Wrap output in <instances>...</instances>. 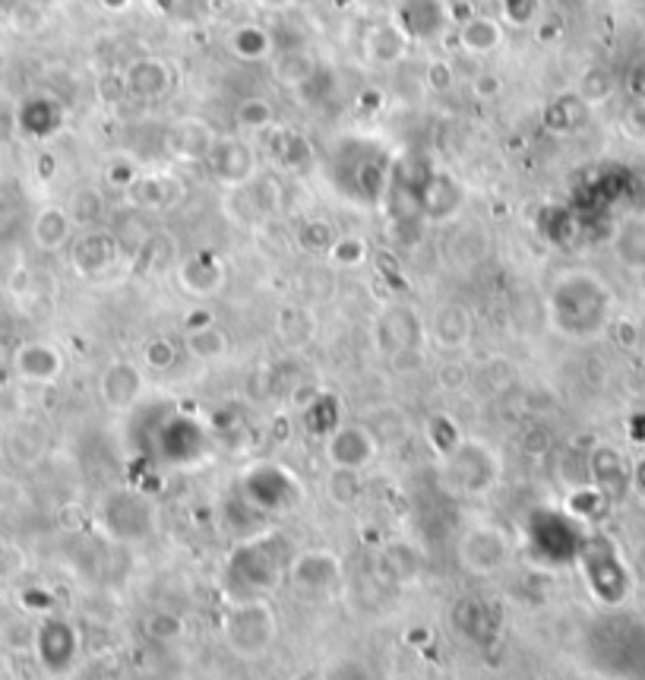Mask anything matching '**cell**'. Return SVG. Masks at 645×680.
I'll list each match as a JSON object with an SVG mask.
<instances>
[{
	"label": "cell",
	"instance_id": "1",
	"mask_svg": "<svg viewBox=\"0 0 645 680\" xmlns=\"http://www.w3.org/2000/svg\"><path fill=\"white\" fill-rule=\"evenodd\" d=\"M608 307H611V292L605 289L598 275H591L586 269L563 272L548 292L551 326L570 339L595 336L608 320Z\"/></svg>",
	"mask_w": 645,
	"mask_h": 680
},
{
	"label": "cell",
	"instance_id": "2",
	"mask_svg": "<svg viewBox=\"0 0 645 680\" xmlns=\"http://www.w3.org/2000/svg\"><path fill=\"white\" fill-rule=\"evenodd\" d=\"M279 633V618L269 598H232L225 618H222V636L225 646L241 658H260L272 649Z\"/></svg>",
	"mask_w": 645,
	"mask_h": 680
},
{
	"label": "cell",
	"instance_id": "3",
	"mask_svg": "<svg viewBox=\"0 0 645 680\" xmlns=\"http://www.w3.org/2000/svg\"><path fill=\"white\" fill-rule=\"evenodd\" d=\"M275 544V535H260L228 558V586L237 589V598H263V591L282 579L289 563L279 561V551H272Z\"/></svg>",
	"mask_w": 645,
	"mask_h": 680
},
{
	"label": "cell",
	"instance_id": "4",
	"mask_svg": "<svg viewBox=\"0 0 645 680\" xmlns=\"http://www.w3.org/2000/svg\"><path fill=\"white\" fill-rule=\"evenodd\" d=\"M389 20L411 45H434L453 30L449 0H392Z\"/></svg>",
	"mask_w": 645,
	"mask_h": 680
},
{
	"label": "cell",
	"instance_id": "5",
	"mask_svg": "<svg viewBox=\"0 0 645 680\" xmlns=\"http://www.w3.org/2000/svg\"><path fill=\"white\" fill-rule=\"evenodd\" d=\"M285 200L282 180L275 175L260 172L254 180H247L244 187L225 190V212L235 219L237 225H263L269 219L279 215Z\"/></svg>",
	"mask_w": 645,
	"mask_h": 680
},
{
	"label": "cell",
	"instance_id": "6",
	"mask_svg": "<svg viewBox=\"0 0 645 680\" xmlns=\"http://www.w3.org/2000/svg\"><path fill=\"white\" fill-rule=\"evenodd\" d=\"M206 168L219 187L232 190V187H244L247 180L260 175V155L247 137L232 130V133H219L215 146L206 159Z\"/></svg>",
	"mask_w": 645,
	"mask_h": 680
},
{
	"label": "cell",
	"instance_id": "7",
	"mask_svg": "<svg viewBox=\"0 0 645 680\" xmlns=\"http://www.w3.org/2000/svg\"><path fill=\"white\" fill-rule=\"evenodd\" d=\"M509 558H513V541L506 529H500L494 523H474L459 541V563L471 576H491L503 570Z\"/></svg>",
	"mask_w": 645,
	"mask_h": 680
},
{
	"label": "cell",
	"instance_id": "8",
	"mask_svg": "<svg viewBox=\"0 0 645 680\" xmlns=\"http://www.w3.org/2000/svg\"><path fill=\"white\" fill-rule=\"evenodd\" d=\"M446 462H449V478L456 481V488L462 494H474V497L488 494L497 481V456L491 453V446L481 444V441H466L462 437V444L446 456Z\"/></svg>",
	"mask_w": 645,
	"mask_h": 680
},
{
	"label": "cell",
	"instance_id": "9",
	"mask_svg": "<svg viewBox=\"0 0 645 680\" xmlns=\"http://www.w3.org/2000/svg\"><path fill=\"white\" fill-rule=\"evenodd\" d=\"M187 200V184L175 168H155V172H140L137 180L124 190V203L137 212H168Z\"/></svg>",
	"mask_w": 645,
	"mask_h": 680
},
{
	"label": "cell",
	"instance_id": "10",
	"mask_svg": "<svg viewBox=\"0 0 645 680\" xmlns=\"http://www.w3.org/2000/svg\"><path fill=\"white\" fill-rule=\"evenodd\" d=\"M124 73V86H127V98L143 102V105H155L162 98H168L177 86V70L172 60L159 58V55H137L127 60Z\"/></svg>",
	"mask_w": 645,
	"mask_h": 680
},
{
	"label": "cell",
	"instance_id": "11",
	"mask_svg": "<svg viewBox=\"0 0 645 680\" xmlns=\"http://www.w3.org/2000/svg\"><path fill=\"white\" fill-rule=\"evenodd\" d=\"M301 481L282 466H257L244 474V501L257 509H289L301 503Z\"/></svg>",
	"mask_w": 645,
	"mask_h": 680
},
{
	"label": "cell",
	"instance_id": "12",
	"mask_svg": "<svg viewBox=\"0 0 645 680\" xmlns=\"http://www.w3.org/2000/svg\"><path fill=\"white\" fill-rule=\"evenodd\" d=\"M377 434L361 424V421H342L329 437H326V462L336 469H354L364 472L377 459Z\"/></svg>",
	"mask_w": 645,
	"mask_h": 680
},
{
	"label": "cell",
	"instance_id": "13",
	"mask_svg": "<svg viewBox=\"0 0 645 680\" xmlns=\"http://www.w3.org/2000/svg\"><path fill=\"white\" fill-rule=\"evenodd\" d=\"M215 140H219V130L209 120L184 115L172 120L165 130V155L175 165H206Z\"/></svg>",
	"mask_w": 645,
	"mask_h": 680
},
{
	"label": "cell",
	"instance_id": "14",
	"mask_svg": "<svg viewBox=\"0 0 645 680\" xmlns=\"http://www.w3.org/2000/svg\"><path fill=\"white\" fill-rule=\"evenodd\" d=\"M124 247L108 228H83L70 244V267L83 279H98L118 267Z\"/></svg>",
	"mask_w": 645,
	"mask_h": 680
},
{
	"label": "cell",
	"instance_id": "15",
	"mask_svg": "<svg viewBox=\"0 0 645 680\" xmlns=\"http://www.w3.org/2000/svg\"><path fill=\"white\" fill-rule=\"evenodd\" d=\"M98 396L112 412H127L146 396V367L130 357H115L98 374Z\"/></svg>",
	"mask_w": 645,
	"mask_h": 680
},
{
	"label": "cell",
	"instance_id": "16",
	"mask_svg": "<svg viewBox=\"0 0 645 680\" xmlns=\"http://www.w3.org/2000/svg\"><path fill=\"white\" fill-rule=\"evenodd\" d=\"M377 342L383 352L402 355V352H424L427 342V324L411 304H392L377 320Z\"/></svg>",
	"mask_w": 645,
	"mask_h": 680
},
{
	"label": "cell",
	"instance_id": "17",
	"mask_svg": "<svg viewBox=\"0 0 645 680\" xmlns=\"http://www.w3.org/2000/svg\"><path fill=\"white\" fill-rule=\"evenodd\" d=\"M175 279L190 297H215L228 285V263L215 250H194L177 260Z\"/></svg>",
	"mask_w": 645,
	"mask_h": 680
},
{
	"label": "cell",
	"instance_id": "18",
	"mask_svg": "<svg viewBox=\"0 0 645 680\" xmlns=\"http://www.w3.org/2000/svg\"><path fill=\"white\" fill-rule=\"evenodd\" d=\"M285 579L297 591L320 595V591H329L332 586H339V579H342V561H339V554L322 551V548L297 551L292 561H289Z\"/></svg>",
	"mask_w": 645,
	"mask_h": 680
},
{
	"label": "cell",
	"instance_id": "19",
	"mask_svg": "<svg viewBox=\"0 0 645 680\" xmlns=\"http://www.w3.org/2000/svg\"><path fill=\"white\" fill-rule=\"evenodd\" d=\"M67 120V108L63 102L48 95V92H35V95H26L16 108V127L26 140H35V143H45L51 137H58L60 127Z\"/></svg>",
	"mask_w": 645,
	"mask_h": 680
},
{
	"label": "cell",
	"instance_id": "20",
	"mask_svg": "<svg viewBox=\"0 0 645 680\" xmlns=\"http://www.w3.org/2000/svg\"><path fill=\"white\" fill-rule=\"evenodd\" d=\"M462 207H466V187L453 178L449 172H431L427 180L421 184V194H418L421 219L441 225V222L456 219Z\"/></svg>",
	"mask_w": 645,
	"mask_h": 680
},
{
	"label": "cell",
	"instance_id": "21",
	"mask_svg": "<svg viewBox=\"0 0 645 680\" xmlns=\"http://www.w3.org/2000/svg\"><path fill=\"white\" fill-rule=\"evenodd\" d=\"M427 339L441 349V352H462L469 349L474 339V317L466 304L459 301H446L434 310L431 324H427Z\"/></svg>",
	"mask_w": 645,
	"mask_h": 680
},
{
	"label": "cell",
	"instance_id": "22",
	"mask_svg": "<svg viewBox=\"0 0 645 680\" xmlns=\"http://www.w3.org/2000/svg\"><path fill=\"white\" fill-rule=\"evenodd\" d=\"M411 48L414 45L399 32V26L389 16L380 20V23H371L364 30V35H361V55L377 70H389V67L402 63V60L409 58Z\"/></svg>",
	"mask_w": 645,
	"mask_h": 680
},
{
	"label": "cell",
	"instance_id": "23",
	"mask_svg": "<svg viewBox=\"0 0 645 680\" xmlns=\"http://www.w3.org/2000/svg\"><path fill=\"white\" fill-rule=\"evenodd\" d=\"M263 143L266 152H269V159H272V165L282 168V172L301 175V172H307V168L317 162L314 143H310L304 133L292 130V127H279V124L269 127L263 133Z\"/></svg>",
	"mask_w": 645,
	"mask_h": 680
},
{
	"label": "cell",
	"instance_id": "24",
	"mask_svg": "<svg viewBox=\"0 0 645 680\" xmlns=\"http://www.w3.org/2000/svg\"><path fill=\"white\" fill-rule=\"evenodd\" d=\"M13 371L26 384H55V380H60V374H63V352H60L55 342H42V339L23 342L13 352Z\"/></svg>",
	"mask_w": 645,
	"mask_h": 680
},
{
	"label": "cell",
	"instance_id": "25",
	"mask_svg": "<svg viewBox=\"0 0 645 680\" xmlns=\"http://www.w3.org/2000/svg\"><path fill=\"white\" fill-rule=\"evenodd\" d=\"M503 45H506V26L500 23L497 16L478 13V16H469L456 26V48L466 58H494V55H500Z\"/></svg>",
	"mask_w": 645,
	"mask_h": 680
},
{
	"label": "cell",
	"instance_id": "26",
	"mask_svg": "<svg viewBox=\"0 0 645 680\" xmlns=\"http://www.w3.org/2000/svg\"><path fill=\"white\" fill-rule=\"evenodd\" d=\"M30 237L42 254H58V250L73 244L77 225H73V219H70L67 207L48 203V207H42L35 215H32Z\"/></svg>",
	"mask_w": 645,
	"mask_h": 680
},
{
	"label": "cell",
	"instance_id": "27",
	"mask_svg": "<svg viewBox=\"0 0 645 680\" xmlns=\"http://www.w3.org/2000/svg\"><path fill=\"white\" fill-rule=\"evenodd\" d=\"M269 63H272L275 83L285 86V90H304V86H310L320 77V60H317V55L310 48H304V45L279 48Z\"/></svg>",
	"mask_w": 645,
	"mask_h": 680
},
{
	"label": "cell",
	"instance_id": "28",
	"mask_svg": "<svg viewBox=\"0 0 645 680\" xmlns=\"http://www.w3.org/2000/svg\"><path fill=\"white\" fill-rule=\"evenodd\" d=\"M317 332H320L317 314L304 304H289L275 314V339L289 352H304L307 345H314Z\"/></svg>",
	"mask_w": 645,
	"mask_h": 680
},
{
	"label": "cell",
	"instance_id": "29",
	"mask_svg": "<svg viewBox=\"0 0 645 680\" xmlns=\"http://www.w3.org/2000/svg\"><path fill=\"white\" fill-rule=\"evenodd\" d=\"M225 45H228L232 58L241 60V63H266L279 51L275 48V35L263 23H241V26L228 32Z\"/></svg>",
	"mask_w": 645,
	"mask_h": 680
},
{
	"label": "cell",
	"instance_id": "30",
	"mask_svg": "<svg viewBox=\"0 0 645 680\" xmlns=\"http://www.w3.org/2000/svg\"><path fill=\"white\" fill-rule=\"evenodd\" d=\"M35 646H38V655L48 668H67L77 655V633L67 621H48L38 633H35Z\"/></svg>",
	"mask_w": 645,
	"mask_h": 680
},
{
	"label": "cell",
	"instance_id": "31",
	"mask_svg": "<svg viewBox=\"0 0 645 680\" xmlns=\"http://www.w3.org/2000/svg\"><path fill=\"white\" fill-rule=\"evenodd\" d=\"M177 260H180L177 241L168 232H152L140 244V250L130 257V263H133V269L140 275H165V272H172L177 267Z\"/></svg>",
	"mask_w": 645,
	"mask_h": 680
},
{
	"label": "cell",
	"instance_id": "32",
	"mask_svg": "<svg viewBox=\"0 0 645 680\" xmlns=\"http://www.w3.org/2000/svg\"><path fill=\"white\" fill-rule=\"evenodd\" d=\"M588 474H591V484L611 501L617 494V488L630 484V472L620 459L611 444H598L591 453H588Z\"/></svg>",
	"mask_w": 645,
	"mask_h": 680
},
{
	"label": "cell",
	"instance_id": "33",
	"mask_svg": "<svg viewBox=\"0 0 645 680\" xmlns=\"http://www.w3.org/2000/svg\"><path fill=\"white\" fill-rule=\"evenodd\" d=\"M184 352L194 357V361H203V364H212V361H222V357L232 352V339L225 332V326L209 324L200 326V329H187L184 332Z\"/></svg>",
	"mask_w": 645,
	"mask_h": 680
},
{
	"label": "cell",
	"instance_id": "34",
	"mask_svg": "<svg viewBox=\"0 0 645 680\" xmlns=\"http://www.w3.org/2000/svg\"><path fill=\"white\" fill-rule=\"evenodd\" d=\"M67 212L77 228H98L108 215V197L98 184H83L70 194Z\"/></svg>",
	"mask_w": 645,
	"mask_h": 680
},
{
	"label": "cell",
	"instance_id": "35",
	"mask_svg": "<svg viewBox=\"0 0 645 680\" xmlns=\"http://www.w3.org/2000/svg\"><path fill=\"white\" fill-rule=\"evenodd\" d=\"M235 133L241 137H263L269 127H275V108L266 95H244L235 105Z\"/></svg>",
	"mask_w": 645,
	"mask_h": 680
},
{
	"label": "cell",
	"instance_id": "36",
	"mask_svg": "<svg viewBox=\"0 0 645 680\" xmlns=\"http://www.w3.org/2000/svg\"><path fill=\"white\" fill-rule=\"evenodd\" d=\"M336 228L329 219L322 215H304L294 228V244L304 250V254H314V257H326L329 247L336 244Z\"/></svg>",
	"mask_w": 645,
	"mask_h": 680
},
{
	"label": "cell",
	"instance_id": "37",
	"mask_svg": "<svg viewBox=\"0 0 645 680\" xmlns=\"http://www.w3.org/2000/svg\"><path fill=\"white\" fill-rule=\"evenodd\" d=\"M614 254L620 263L640 269L645 267V222L643 219H630L620 225L614 235Z\"/></svg>",
	"mask_w": 645,
	"mask_h": 680
},
{
	"label": "cell",
	"instance_id": "38",
	"mask_svg": "<svg viewBox=\"0 0 645 680\" xmlns=\"http://www.w3.org/2000/svg\"><path fill=\"white\" fill-rule=\"evenodd\" d=\"M544 16V0H497V20L506 30H535Z\"/></svg>",
	"mask_w": 645,
	"mask_h": 680
},
{
	"label": "cell",
	"instance_id": "39",
	"mask_svg": "<svg viewBox=\"0 0 645 680\" xmlns=\"http://www.w3.org/2000/svg\"><path fill=\"white\" fill-rule=\"evenodd\" d=\"M361 488H364L361 472L329 466V472H326V497L336 503V506H352L361 497Z\"/></svg>",
	"mask_w": 645,
	"mask_h": 680
},
{
	"label": "cell",
	"instance_id": "40",
	"mask_svg": "<svg viewBox=\"0 0 645 680\" xmlns=\"http://www.w3.org/2000/svg\"><path fill=\"white\" fill-rule=\"evenodd\" d=\"M180 352H184V345H177L175 339H168V336H152L143 342V367L146 371H155V374H162V371H172L177 361H180Z\"/></svg>",
	"mask_w": 645,
	"mask_h": 680
},
{
	"label": "cell",
	"instance_id": "41",
	"mask_svg": "<svg viewBox=\"0 0 645 680\" xmlns=\"http://www.w3.org/2000/svg\"><path fill=\"white\" fill-rule=\"evenodd\" d=\"M573 112H586V98L576 95V92H563V95H558V98L548 105L544 124H548L551 130H558V133H570V130L579 124V118H573Z\"/></svg>",
	"mask_w": 645,
	"mask_h": 680
},
{
	"label": "cell",
	"instance_id": "42",
	"mask_svg": "<svg viewBox=\"0 0 645 680\" xmlns=\"http://www.w3.org/2000/svg\"><path fill=\"white\" fill-rule=\"evenodd\" d=\"M329 263H336V267H364L367 263V257H371V244L364 241L361 235H339L336 237V244L329 247Z\"/></svg>",
	"mask_w": 645,
	"mask_h": 680
},
{
	"label": "cell",
	"instance_id": "43",
	"mask_svg": "<svg viewBox=\"0 0 645 680\" xmlns=\"http://www.w3.org/2000/svg\"><path fill=\"white\" fill-rule=\"evenodd\" d=\"M320 680H374V671L357 655H339L322 668Z\"/></svg>",
	"mask_w": 645,
	"mask_h": 680
},
{
	"label": "cell",
	"instance_id": "44",
	"mask_svg": "<svg viewBox=\"0 0 645 680\" xmlns=\"http://www.w3.org/2000/svg\"><path fill=\"white\" fill-rule=\"evenodd\" d=\"M503 90H506L503 77H500L497 70H491V67H484V70H478V73L469 77V92L478 105H494L503 95Z\"/></svg>",
	"mask_w": 645,
	"mask_h": 680
},
{
	"label": "cell",
	"instance_id": "45",
	"mask_svg": "<svg viewBox=\"0 0 645 680\" xmlns=\"http://www.w3.org/2000/svg\"><path fill=\"white\" fill-rule=\"evenodd\" d=\"M456 80H459V73H456V63L449 58H431L427 60V67H424V86L431 92H437V95H446V92L456 90Z\"/></svg>",
	"mask_w": 645,
	"mask_h": 680
},
{
	"label": "cell",
	"instance_id": "46",
	"mask_svg": "<svg viewBox=\"0 0 645 680\" xmlns=\"http://www.w3.org/2000/svg\"><path fill=\"white\" fill-rule=\"evenodd\" d=\"M427 437H431V446L441 453V456H449L456 446L462 444V434L449 424V418L446 414H437L434 421H431V427H427Z\"/></svg>",
	"mask_w": 645,
	"mask_h": 680
},
{
	"label": "cell",
	"instance_id": "47",
	"mask_svg": "<svg viewBox=\"0 0 645 680\" xmlns=\"http://www.w3.org/2000/svg\"><path fill=\"white\" fill-rule=\"evenodd\" d=\"M143 630L152 640H175V636L184 633V621L177 614H172V611H152L143 621Z\"/></svg>",
	"mask_w": 645,
	"mask_h": 680
},
{
	"label": "cell",
	"instance_id": "48",
	"mask_svg": "<svg viewBox=\"0 0 645 680\" xmlns=\"http://www.w3.org/2000/svg\"><path fill=\"white\" fill-rule=\"evenodd\" d=\"M143 168L133 162V159H127V155H115L112 162H108V168H105V180L112 184V187H118L120 194L137 180V175H140Z\"/></svg>",
	"mask_w": 645,
	"mask_h": 680
},
{
	"label": "cell",
	"instance_id": "49",
	"mask_svg": "<svg viewBox=\"0 0 645 680\" xmlns=\"http://www.w3.org/2000/svg\"><path fill=\"white\" fill-rule=\"evenodd\" d=\"M437 384L446 392H459V389H466L471 384V371L462 361L449 357V361H443L441 367H437Z\"/></svg>",
	"mask_w": 645,
	"mask_h": 680
},
{
	"label": "cell",
	"instance_id": "50",
	"mask_svg": "<svg viewBox=\"0 0 645 680\" xmlns=\"http://www.w3.org/2000/svg\"><path fill=\"white\" fill-rule=\"evenodd\" d=\"M519 444H523V449L531 453V456H541V453L551 446V431H548L541 421H531L526 431H523V441H519Z\"/></svg>",
	"mask_w": 645,
	"mask_h": 680
},
{
	"label": "cell",
	"instance_id": "51",
	"mask_svg": "<svg viewBox=\"0 0 645 680\" xmlns=\"http://www.w3.org/2000/svg\"><path fill=\"white\" fill-rule=\"evenodd\" d=\"M484 374H488V380L494 389H506V386L516 380V367L506 361V357H491L488 364H484Z\"/></svg>",
	"mask_w": 645,
	"mask_h": 680
},
{
	"label": "cell",
	"instance_id": "52",
	"mask_svg": "<svg viewBox=\"0 0 645 680\" xmlns=\"http://www.w3.org/2000/svg\"><path fill=\"white\" fill-rule=\"evenodd\" d=\"M23 570V551L16 544L0 541V579H10Z\"/></svg>",
	"mask_w": 645,
	"mask_h": 680
},
{
	"label": "cell",
	"instance_id": "53",
	"mask_svg": "<svg viewBox=\"0 0 645 680\" xmlns=\"http://www.w3.org/2000/svg\"><path fill=\"white\" fill-rule=\"evenodd\" d=\"M98 92L108 98V102H120L127 95V86H124V73H105L98 80Z\"/></svg>",
	"mask_w": 645,
	"mask_h": 680
},
{
	"label": "cell",
	"instance_id": "54",
	"mask_svg": "<svg viewBox=\"0 0 645 680\" xmlns=\"http://www.w3.org/2000/svg\"><path fill=\"white\" fill-rule=\"evenodd\" d=\"M209 324H215V314H212V310H203V307H197V310H190V314L184 317V332H187V329H200V326Z\"/></svg>",
	"mask_w": 645,
	"mask_h": 680
},
{
	"label": "cell",
	"instance_id": "55",
	"mask_svg": "<svg viewBox=\"0 0 645 680\" xmlns=\"http://www.w3.org/2000/svg\"><path fill=\"white\" fill-rule=\"evenodd\" d=\"M630 573H633L640 583H645V544H636V551L630 554Z\"/></svg>",
	"mask_w": 645,
	"mask_h": 680
},
{
	"label": "cell",
	"instance_id": "56",
	"mask_svg": "<svg viewBox=\"0 0 645 680\" xmlns=\"http://www.w3.org/2000/svg\"><path fill=\"white\" fill-rule=\"evenodd\" d=\"M630 484H633V491L640 494V501L645 503V459L636 466V472L630 474Z\"/></svg>",
	"mask_w": 645,
	"mask_h": 680
},
{
	"label": "cell",
	"instance_id": "57",
	"mask_svg": "<svg viewBox=\"0 0 645 680\" xmlns=\"http://www.w3.org/2000/svg\"><path fill=\"white\" fill-rule=\"evenodd\" d=\"M105 13H127L133 7V0H95Z\"/></svg>",
	"mask_w": 645,
	"mask_h": 680
},
{
	"label": "cell",
	"instance_id": "58",
	"mask_svg": "<svg viewBox=\"0 0 645 680\" xmlns=\"http://www.w3.org/2000/svg\"><path fill=\"white\" fill-rule=\"evenodd\" d=\"M38 3H58V0H38Z\"/></svg>",
	"mask_w": 645,
	"mask_h": 680
}]
</instances>
